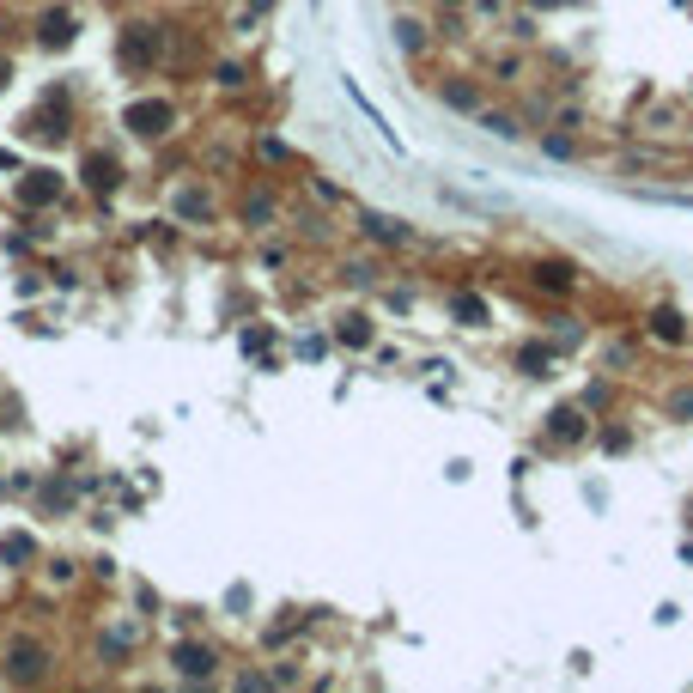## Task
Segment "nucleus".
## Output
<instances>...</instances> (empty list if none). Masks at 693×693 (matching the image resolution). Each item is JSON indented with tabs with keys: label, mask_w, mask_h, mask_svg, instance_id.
<instances>
[{
	"label": "nucleus",
	"mask_w": 693,
	"mask_h": 693,
	"mask_svg": "<svg viewBox=\"0 0 693 693\" xmlns=\"http://www.w3.org/2000/svg\"><path fill=\"white\" fill-rule=\"evenodd\" d=\"M43 43H49V49L73 43V13H49V19H43Z\"/></svg>",
	"instance_id": "16"
},
{
	"label": "nucleus",
	"mask_w": 693,
	"mask_h": 693,
	"mask_svg": "<svg viewBox=\"0 0 693 693\" xmlns=\"http://www.w3.org/2000/svg\"><path fill=\"white\" fill-rule=\"evenodd\" d=\"M396 43H402V55H426L432 49V25L426 19H396Z\"/></svg>",
	"instance_id": "10"
},
{
	"label": "nucleus",
	"mask_w": 693,
	"mask_h": 693,
	"mask_svg": "<svg viewBox=\"0 0 693 693\" xmlns=\"http://www.w3.org/2000/svg\"><path fill=\"white\" fill-rule=\"evenodd\" d=\"M542 152H548V159H578V134H566V128H554V134H542Z\"/></svg>",
	"instance_id": "14"
},
{
	"label": "nucleus",
	"mask_w": 693,
	"mask_h": 693,
	"mask_svg": "<svg viewBox=\"0 0 693 693\" xmlns=\"http://www.w3.org/2000/svg\"><path fill=\"white\" fill-rule=\"evenodd\" d=\"M262 159H274V165H286L292 152H286V140H262Z\"/></svg>",
	"instance_id": "28"
},
{
	"label": "nucleus",
	"mask_w": 693,
	"mask_h": 693,
	"mask_svg": "<svg viewBox=\"0 0 693 693\" xmlns=\"http://www.w3.org/2000/svg\"><path fill=\"white\" fill-rule=\"evenodd\" d=\"M177 213H189V219H207V213H213V201H207L201 189H183V195H177Z\"/></svg>",
	"instance_id": "21"
},
{
	"label": "nucleus",
	"mask_w": 693,
	"mask_h": 693,
	"mask_svg": "<svg viewBox=\"0 0 693 693\" xmlns=\"http://www.w3.org/2000/svg\"><path fill=\"white\" fill-rule=\"evenodd\" d=\"M219 86L238 92V86H244V67H238V61H219Z\"/></svg>",
	"instance_id": "25"
},
{
	"label": "nucleus",
	"mask_w": 693,
	"mask_h": 693,
	"mask_svg": "<svg viewBox=\"0 0 693 693\" xmlns=\"http://www.w3.org/2000/svg\"><path fill=\"white\" fill-rule=\"evenodd\" d=\"M128 128H134V134H165V128H171V104H165V98L128 104Z\"/></svg>",
	"instance_id": "6"
},
{
	"label": "nucleus",
	"mask_w": 693,
	"mask_h": 693,
	"mask_svg": "<svg viewBox=\"0 0 693 693\" xmlns=\"http://www.w3.org/2000/svg\"><path fill=\"white\" fill-rule=\"evenodd\" d=\"M535 13H554V7H572V0H529Z\"/></svg>",
	"instance_id": "29"
},
{
	"label": "nucleus",
	"mask_w": 693,
	"mask_h": 693,
	"mask_svg": "<svg viewBox=\"0 0 693 693\" xmlns=\"http://www.w3.org/2000/svg\"><path fill=\"white\" fill-rule=\"evenodd\" d=\"M663 408H669V420L687 426V420H693V383H675V390L663 396Z\"/></svg>",
	"instance_id": "15"
},
{
	"label": "nucleus",
	"mask_w": 693,
	"mask_h": 693,
	"mask_svg": "<svg viewBox=\"0 0 693 693\" xmlns=\"http://www.w3.org/2000/svg\"><path fill=\"white\" fill-rule=\"evenodd\" d=\"M627 444H633L627 426H608V432H602V450H627Z\"/></svg>",
	"instance_id": "26"
},
{
	"label": "nucleus",
	"mask_w": 693,
	"mask_h": 693,
	"mask_svg": "<svg viewBox=\"0 0 693 693\" xmlns=\"http://www.w3.org/2000/svg\"><path fill=\"white\" fill-rule=\"evenodd\" d=\"M122 55H128L134 67H140V61L152 55V25H134V31H128V43H122Z\"/></svg>",
	"instance_id": "20"
},
{
	"label": "nucleus",
	"mask_w": 693,
	"mask_h": 693,
	"mask_svg": "<svg viewBox=\"0 0 693 693\" xmlns=\"http://www.w3.org/2000/svg\"><path fill=\"white\" fill-rule=\"evenodd\" d=\"M548 365H554V341H529V347H517V371H523V377H554Z\"/></svg>",
	"instance_id": "8"
},
{
	"label": "nucleus",
	"mask_w": 693,
	"mask_h": 693,
	"mask_svg": "<svg viewBox=\"0 0 693 693\" xmlns=\"http://www.w3.org/2000/svg\"><path fill=\"white\" fill-rule=\"evenodd\" d=\"M608 396H614V383H596V390H584L578 402H584L590 414H602V408H608Z\"/></svg>",
	"instance_id": "23"
},
{
	"label": "nucleus",
	"mask_w": 693,
	"mask_h": 693,
	"mask_svg": "<svg viewBox=\"0 0 693 693\" xmlns=\"http://www.w3.org/2000/svg\"><path fill=\"white\" fill-rule=\"evenodd\" d=\"M511 37H517V43H535V37H542V25H535V13H517V19H511Z\"/></svg>",
	"instance_id": "22"
},
{
	"label": "nucleus",
	"mask_w": 693,
	"mask_h": 693,
	"mask_svg": "<svg viewBox=\"0 0 693 693\" xmlns=\"http://www.w3.org/2000/svg\"><path fill=\"white\" fill-rule=\"evenodd\" d=\"M86 177H92V189L104 195V189H116V177H122V165L110 159V152H92V159H86Z\"/></svg>",
	"instance_id": "13"
},
{
	"label": "nucleus",
	"mask_w": 693,
	"mask_h": 693,
	"mask_svg": "<svg viewBox=\"0 0 693 693\" xmlns=\"http://www.w3.org/2000/svg\"><path fill=\"white\" fill-rule=\"evenodd\" d=\"M438 98H444L450 110H462V116H481V104H487V92L469 80V73H444V80H438Z\"/></svg>",
	"instance_id": "4"
},
{
	"label": "nucleus",
	"mask_w": 693,
	"mask_h": 693,
	"mask_svg": "<svg viewBox=\"0 0 693 693\" xmlns=\"http://www.w3.org/2000/svg\"><path fill=\"white\" fill-rule=\"evenodd\" d=\"M493 80H499V86H523V80H529V67H523L517 55H499V61H493Z\"/></svg>",
	"instance_id": "19"
},
{
	"label": "nucleus",
	"mask_w": 693,
	"mask_h": 693,
	"mask_svg": "<svg viewBox=\"0 0 693 693\" xmlns=\"http://www.w3.org/2000/svg\"><path fill=\"white\" fill-rule=\"evenodd\" d=\"M645 201H669V207H693V195H675V189H645Z\"/></svg>",
	"instance_id": "27"
},
{
	"label": "nucleus",
	"mask_w": 693,
	"mask_h": 693,
	"mask_svg": "<svg viewBox=\"0 0 693 693\" xmlns=\"http://www.w3.org/2000/svg\"><path fill=\"white\" fill-rule=\"evenodd\" d=\"M523 280H529V292H542V298H578L584 292V268L572 256H535L523 268Z\"/></svg>",
	"instance_id": "1"
},
{
	"label": "nucleus",
	"mask_w": 693,
	"mask_h": 693,
	"mask_svg": "<svg viewBox=\"0 0 693 693\" xmlns=\"http://www.w3.org/2000/svg\"><path fill=\"white\" fill-rule=\"evenodd\" d=\"M55 189H61V183H55L49 171H37V177H31L19 195H25V207H43V201H55Z\"/></svg>",
	"instance_id": "17"
},
{
	"label": "nucleus",
	"mask_w": 693,
	"mask_h": 693,
	"mask_svg": "<svg viewBox=\"0 0 693 693\" xmlns=\"http://www.w3.org/2000/svg\"><path fill=\"white\" fill-rule=\"evenodd\" d=\"M0 80H7V61H0Z\"/></svg>",
	"instance_id": "30"
},
{
	"label": "nucleus",
	"mask_w": 693,
	"mask_h": 693,
	"mask_svg": "<svg viewBox=\"0 0 693 693\" xmlns=\"http://www.w3.org/2000/svg\"><path fill=\"white\" fill-rule=\"evenodd\" d=\"M481 128L499 134V140H523V134H529V122H523L517 110H487V104H481Z\"/></svg>",
	"instance_id": "9"
},
{
	"label": "nucleus",
	"mask_w": 693,
	"mask_h": 693,
	"mask_svg": "<svg viewBox=\"0 0 693 693\" xmlns=\"http://www.w3.org/2000/svg\"><path fill=\"white\" fill-rule=\"evenodd\" d=\"M213 663H219V657H213L207 645H177V669H183L189 681H201V675H213Z\"/></svg>",
	"instance_id": "11"
},
{
	"label": "nucleus",
	"mask_w": 693,
	"mask_h": 693,
	"mask_svg": "<svg viewBox=\"0 0 693 693\" xmlns=\"http://www.w3.org/2000/svg\"><path fill=\"white\" fill-rule=\"evenodd\" d=\"M7 675H13V681H43V675H49V651L31 645V639L13 645V651H7Z\"/></svg>",
	"instance_id": "5"
},
{
	"label": "nucleus",
	"mask_w": 693,
	"mask_h": 693,
	"mask_svg": "<svg viewBox=\"0 0 693 693\" xmlns=\"http://www.w3.org/2000/svg\"><path fill=\"white\" fill-rule=\"evenodd\" d=\"M548 432H554V444H584L590 438V408L584 402H560L548 414Z\"/></svg>",
	"instance_id": "3"
},
{
	"label": "nucleus",
	"mask_w": 693,
	"mask_h": 693,
	"mask_svg": "<svg viewBox=\"0 0 693 693\" xmlns=\"http://www.w3.org/2000/svg\"><path fill=\"white\" fill-rule=\"evenodd\" d=\"M244 219H250V225H268V219H274V201H268V195H256V201L244 207Z\"/></svg>",
	"instance_id": "24"
},
{
	"label": "nucleus",
	"mask_w": 693,
	"mask_h": 693,
	"mask_svg": "<svg viewBox=\"0 0 693 693\" xmlns=\"http://www.w3.org/2000/svg\"><path fill=\"white\" fill-rule=\"evenodd\" d=\"M359 231H365L371 244H383V250L408 244V225H402V219H390V213H359Z\"/></svg>",
	"instance_id": "7"
},
{
	"label": "nucleus",
	"mask_w": 693,
	"mask_h": 693,
	"mask_svg": "<svg viewBox=\"0 0 693 693\" xmlns=\"http://www.w3.org/2000/svg\"><path fill=\"white\" fill-rule=\"evenodd\" d=\"M450 317H456L462 329H487V304L469 298V292H456V298H450Z\"/></svg>",
	"instance_id": "12"
},
{
	"label": "nucleus",
	"mask_w": 693,
	"mask_h": 693,
	"mask_svg": "<svg viewBox=\"0 0 693 693\" xmlns=\"http://www.w3.org/2000/svg\"><path fill=\"white\" fill-rule=\"evenodd\" d=\"M645 341H657V347H687L693 329H687V317L675 311V304L663 298V304H651V311H645Z\"/></svg>",
	"instance_id": "2"
},
{
	"label": "nucleus",
	"mask_w": 693,
	"mask_h": 693,
	"mask_svg": "<svg viewBox=\"0 0 693 693\" xmlns=\"http://www.w3.org/2000/svg\"><path fill=\"white\" fill-rule=\"evenodd\" d=\"M335 341H347V347H371V317H341Z\"/></svg>",
	"instance_id": "18"
}]
</instances>
